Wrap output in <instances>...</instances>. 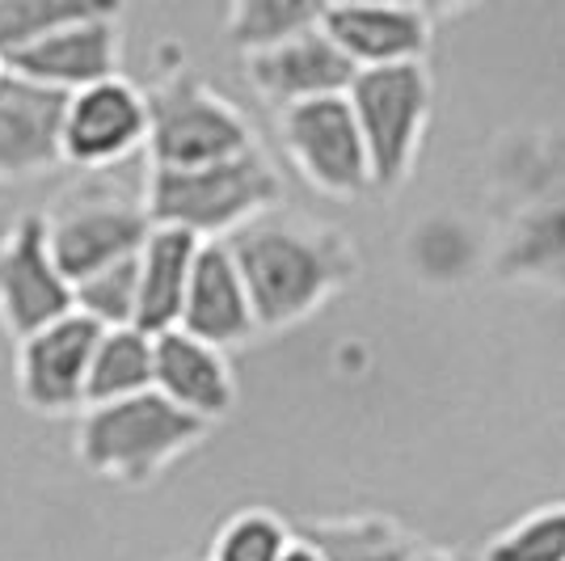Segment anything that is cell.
<instances>
[{
	"label": "cell",
	"mask_w": 565,
	"mask_h": 561,
	"mask_svg": "<svg viewBox=\"0 0 565 561\" xmlns=\"http://www.w3.org/2000/svg\"><path fill=\"white\" fill-rule=\"evenodd\" d=\"M490 275L565 296V127L502 131L486 161Z\"/></svg>",
	"instance_id": "6da1fadb"
},
{
	"label": "cell",
	"mask_w": 565,
	"mask_h": 561,
	"mask_svg": "<svg viewBox=\"0 0 565 561\" xmlns=\"http://www.w3.org/2000/svg\"><path fill=\"white\" fill-rule=\"evenodd\" d=\"M228 250L245 275L262 334H279L317 317L363 271L347 229L282 208L228 236Z\"/></svg>",
	"instance_id": "7a4b0ae2"
},
{
	"label": "cell",
	"mask_w": 565,
	"mask_h": 561,
	"mask_svg": "<svg viewBox=\"0 0 565 561\" xmlns=\"http://www.w3.org/2000/svg\"><path fill=\"white\" fill-rule=\"evenodd\" d=\"M143 203L157 229H182L199 241H228L254 220L279 211L282 173L266 148L199 169H148Z\"/></svg>",
	"instance_id": "3957f363"
},
{
	"label": "cell",
	"mask_w": 565,
	"mask_h": 561,
	"mask_svg": "<svg viewBox=\"0 0 565 561\" xmlns=\"http://www.w3.org/2000/svg\"><path fill=\"white\" fill-rule=\"evenodd\" d=\"M207 422L190 419L157 389L115 405H89L76 422V461L97 481L143 490L207 440Z\"/></svg>",
	"instance_id": "277c9868"
},
{
	"label": "cell",
	"mask_w": 565,
	"mask_h": 561,
	"mask_svg": "<svg viewBox=\"0 0 565 561\" xmlns=\"http://www.w3.org/2000/svg\"><path fill=\"white\" fill-rule=\"evenodd\" d=\"M43 224L51 254L72 287L106 266L140 257L157 229L143 203V190H131L110 173H85L76 187L60 190L55 203L43 211Z\"/></svg>",
	"instance_id": "5b68a950"
},
{
	"label": "cell",
	"mask_w": 565,
	"mask_h": 561,
	"mask_svg": "<svg viewBox=\"0 0 565 561\" xmlns=\"http://www.w3.org/2000/svg\"><path fill=\"white\" fill-rule=\"evenodd\" d=\"M148 115L152 169H199L262 148L245 110L190 68H173L157 81L148 94Z\"/></svg>",
	"instance_id": "8992f818"
},
{
	"label": "cell",
	"mask_w": 565,
	"mask_h": 561,
	"mask_svg": "<svg viewBox=\"0 0 565 561\" xmlns=\"http://www.w3.org/2000/svg\"><path fill=\"white\" fill-rule=\"evenodd\" d=\"M351 110L372 157V187L393 194L414 178V165L423 152L435 81L426 64H397V68H367L354 76Z\"/></svg>",
	"instance_id": "52a82bcc"
},
{
	"label": "cell",
	"mask_w": 565,
	"mask_h": 561,
	"mask_svg": "<svg viewBox=\"0 0 565 561\" xmlns=\"http://www.w3.org/2000/svg\"><path fill=\"white\" fill-rule=\"evenodd\" d=\"M282 152L317 194L359 199L372 187V157L351 110V97H321L275 115Z\"/></svg>",
	"instance_id": "ba28073f"
},
{
	"label": "cell",
	"mask_w": 565,
	"mask_h": 561,
	"mask_svg": "<svg viewBox=\"0 0 565 561\" xmlns=\"http://www.w3.org/2000/svg\"><path fill=\"white\" fill-rule=\"evenodd\" d=\"M68 313H76V287L51 254L43 211H25L0 233V326L22 342Z\"/></svg>",
	"instance_id": "9c48e42d"
},
{
	"label": "cell",
	"mask_w": 565,
	"mask_h": 561,
	"mask_svg": "<svg viewBox=\"0 0 565 561\" xmlns=\"http://www.w3.org/2000/svg\"><path fill=\"white\" fill-rule=\"evenodd\" d=\"M102 326L85 313H68L64 321L39 329L18 342L13 359V389L30 414L64 419L89 410V368Z\"/></svg>",
	"instance_id": "30bf717a"
},
{
	"label": "cell",
	"mask_w": 565,
	"mask_h": 561,
	"mask_svg": "<svg viewBox=\"0 0 565 561\" xmlns=\"http://www.w3.org/2000/svg\"><path fill=\"white\" fill-rule=\"evenodd\" d=\"M148 94L127 76H110L68 97L60 152L81 173H110L115 165L148 148Z\"/></svg>",
	"instance_id": "8fae6325"
},
{
	"label": "cell",
	"mask_w": 565,
	"mask_h": 561,
	"mask_svg": "<svg viewBox=\"0 0 565 561\" xmlns=\"http://www.w3.org/2000/svg\"><path fill=\"white\" fill-rule=\"evenodd\" d=\"M122 64V9L118 4H97L89 18L64 25L47 34L43 43L25 47L22 55L9 60V72L43 85L51 94H81L89 85H102Z\"/></svg>",
	"instance_id": "7c38bea8"
},
{
	"label": "cell",
	"mask_w": 565,
	"mask_h": 561,
	"mask_svg": "<svg viewBox=\"0 0 565 561\" xmlns=\"http://www.w3.org/2000/svg\"><path fill=\"white\" fill-rule=\"evenodd\" d=\"M354 76H359V68L326 34V25H312L300 39L245 60L249 89L275 115L291 110V106H305V102H321V97H347Z\"/></svg>",
	"instance_id": "4fadbf2b"
},
{
	"label": "cell",
	"mask_w": 565,
	"mask_h": 561,
	"mask_svg": "<svg viewBox=\"0 0 565 561\" xmlns=\"http://www.w3.org/2000/svg\"><path fill=\"white\" fill-rule=\"evenodd\" d=\"M326 34L359 72L426 64L435 18L423 4H326Z\"/></svg>",
	"instance_id": "5bb4252c"
},
{
	"label": "cell",
	"mask_w": 565,
	"mask_h": 561,
	"mask_svg": "<svg viewBox=\"0 0 565 561\" xmlns=\"http://www.w3.org/2000/svg\"><path fill=\"white\" fill-rule=\"evenodd\" d=\"M64 94H51L18 72L0 81V182H30L64 165Z\"/></svg>",
	"instance_id": "9a60e30c"
},
{
	"label": "cell",
	"mask_w": 565,
	"mask_h": 561,
	"mask_svg": "<svg viewBox=\"0 0 565 561\" xmlns=\"http://www.w3.org/2000/svg\"><path fill=\"white\" fill-rule=\"evenodd\" d=\"M182 329H186L190 338H203V342L220 347V351L241 347L254 334H262L258 317H254V300H249V287H245V275L236 266L228 241H203L194 275H190Z\"/></svg>",
	"instance_id": "2e32d148"
},
{
	"label": "cell",
	"mask_w": 565,
	"mask_h": 561,
	"mask_svg": "<svg viewBox=\"0 0 565 561\" xmlns=\"http://www.w3.org/2000/svg\"><path fill=\"white\" fill-rule=\"evenodd\" d=\"M190 419L224 422L236 410V372L228 351H220L203 338H190L186 329H169L157 338V384Z\"/></svg>",
	"instance_id": "e0dca14e"
},
{
	"label": "cell",
	"mask_w": 565,
	"mask_h": 561,
	"mask_svg": "<svg viewBox=\"0 0 565 561\" xmlns=\"http://www.w3.org/2000/svg\"><path fill=\"white\" fill-rule=\"evenodd\" d=\"M203 241L182 233V229H152L148 245L140 250V308H136V329L161 338L169 329H182V308H186L190 275L199 262Z\"/></svg>",
	"instance_id": "ac0fdd59"
},
{
	"label": "cell",
	"mask_w": 565,
	"mask_h": 561,
	"mask_svg": "<svg viewBox=\"0 0 565 561\" xmlns=\"http://www.w3.org/2000/svg\"><path fill=\"white\" fill-rule=\"evenodd\" d=\"M296 537L312 544L321 561H418L426 549L401 519L380 511L305 519L296 523Z\"/></svg>",
	"instance_id": "d6986e66"
},
{
	"label": "cell",
	"mask_w": 565,
	"mask_h": 561,
	"mask_svg": "<svg viewBox=\"0 0 565 561\" xmlns=\"http://www.w3.org/2000/svg\"><path fill=\"white\" fill-rule=\"evenodd\" d=\"M157 384V338L136 326L102 329L89 368V405H115Z\"/></svg>",
	"instance_id": "ffe728a7"
},
{
	"label": "cell",
	"mask_w": 565,
	"mask_h": 561,
	"mask_svg": "<svg viewBox=\"0 0 565 561\" xmlns=\"http://www.w3.org/2000/svg\"><path fill=\"white\" fill-rule=\"evenodd\" d=\"M321 18H326V4H312V0H236L228 4L224 30H228V43L241 51V60H249L300 39L305 30L321 25Z\"/></svg>",
	"instance_id": "44dd1931"
},
{
	"label": "cell",
	"mask_w": 565,
	"mask_h": 561,
	"mask_svg": "<svg viewBox=\"0 0 565 561\" xmlns=\"http://www.w3.org/2000/svg\"><path fill=\"white\" fill-rule=\"evenodd\" d=\"M296 544V528L266 507H245L228 515L212 537L207 561H282Z\"/></svg>",
	"instance_id": "7402d4cb"
},
{
	"label": "cell",
	"mask_w": 565,
	"mask_h": 561,
	"mask_svg": "<svg viewBox=\"0 0 565 561\" xmlns=\"http://www.w3.org/2000/svg\"><path fill=\"white\" fill-rule=\"evenodd\" d=\"M97 0H0V60L9 64L47 34L89 18Z\"/></svg>",
	"instance_id": "603a6c76"
},
{
	"label": "cell",
	"mask_w": 565,
	"mask_h": 561,
	"mask_svg": "<svg viewBox=\"0 0 565 561\" xmlns=\"http://www.w3.org/2000/svg\"><path fill=\"white\" fill-rule=\"evenodd\" d=\"M481 561H565V502L536 507L502 528Z\"/></svg>",
	"instance_id": "cb8c5ba5"
},
{
	"label": "cell",
	"mask_w": 565,
	"mask_h": 561,
	"mask_svg": "<svg viewBox=\"0 0 565 561\" xmlns=\"http://www.w3.org/2000/svg\"><path fill=\"white\" fill-rule=\"evenodd\" d=\"M136 308H140V257L118 262L76 283V313H85L102 329L136 326Z\"/></svg>",
	"instance_id": "d4e9b609"
},
{
	"label": "cell",
	"mask_w": 565,
	"mask_h": 561,
	"mask_svg": "<svg viewBox=\"0 0 565 561\" xmlns=\"http://www.w3.org/2000/svg\"><path fill=\"white\" fill-rule=\"evenodd\" d=\"M282 561H321V553H317L312 544H305V540L296 537V544H291V549L282 553Z\"/></svg>",
	"instance_id": "484cf974"
},
{
	"label": "cell",
	"mask_w": 565,
	"mask_h": 561,
	"mask_svg": "<svg viewBox=\"0 0 565 561\" xmlns=\"http://www.w3.org/2000/svg\"><path fill=\"white\" fill-rule=\"evenodd\" d=\"M418 561H472L469 553H460V549H423Z\"/></svg>",
	"instance_id": "4316f807"
},
{
	"label": "cell",
	"mask_w": 565,
	"mask_h": 561,
	"mask_svg": "<svg viewBox=\"0 0 565 561\" xmlns=\"http://www.w3.org/2000/svg\"><path fill=\"white\" fill-rule=\"evenodd\" d=\"M4 76H9V64H4V60H0V81H4Z\"/></svg>",
	"instance_id": "83f0119b"
},
{
	"label": "cell",
	"mask_w": 565,
	"mask_h": 561,
	"mask_svg": "<svg viewBox=\"0 0 565 561\" xmlns=\"http://www.w3.org/2000/svg\"><path fill=\"white\" fill-rule=\"evenodd\" d=\"M182 561H190V558H182Z\"/></svg>",
	"instance_id": "f1b7e54d"
}]
</instances>
